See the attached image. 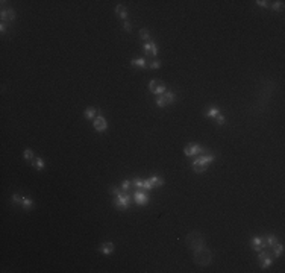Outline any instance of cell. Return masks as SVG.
<instances>
[{"instance_id":"cell-12","label":"cell","mask_w":285,"mask_h":273,"mask_svg":"<svg viewBox=\"0 0 285 273\" xmlns=\"http://www.w3.org/2000/svg\"><path fill=\"white\" fill-rule=\"evenodd\" d=\"M250 244H252V249L259 252V250L262 249V246H264V238H261V237H255V238H252Z\"/></svg>"},{"instance_id":"cell-30","label":"cell","mask_w":285,"mask_h":273,"mask_svg":"<svg viewBox=\"0 0 285 273\" xmlns=\"http://www.w3.org/2000/svg\"><path fill=\"white\" fill-rule=\"evenodd\" d=\"M131 187H132V182L131 181H123V184H121V190L123 191H129Z\"/></svg>"},{"instance_id":"cell-6","label":"cell","mask_w":285,"mask_h":273,"mask_svg":"<svg viewBox=\"0 0 285 273\" xmlns=\"http://www.w3.org/2000/svg\"><path fill=\"white\" fill-rule=\"evenodd\" d=\"M129 204H131V196L129 194H118V196H115V200H114L115 206L126 209L129 206Z\"/></svg>"},{"instance_id":"cell-23","label":"cell","mask_w":285,"mask_h":273,"mask_svg":"<svg viewBox=\"0 0 285 273\" xmlns=\"http://www.w3.org/2000/svg\"><path fill=\"white\" fill-rule=\"evenodd\" d=\"M258 258H259V262L264 261V260H267V258H272V253H270V250H259V255H258Z\"/></svg>"},{"instance_id":"cell-1","label":"cell","mask_w":285,"mask_h":273,"mask_svg":"<svg viewBox=\"0 0 285 273\" xmlns=\"http://www.w3.org/2000/svg\"><path fill=\"white\" fill-rule=\"evenodd\" d=\"M193 261L197 266H200V267H206V266H209L211 261H212V253H211V250L208 249V247L202 246L199 249H194Z\"/></svg>"},{"instance_id":"cell-3","label":"cell","mask_w":285,"mask_h":273,"mask_svg":"<svg viewBox=\"0 0 285 273\" xmlns=\"http://www.w3.org/2000/svg\"><path fill=\"white\" fill-rule=\"evenodd\" d=\"M174 93H171V91H164L162 94L158 96V99H156V105L159 106V108H164V106H167V105H170V103L174 102Z\"/></svg>"},{"instance_id":"cell-37","label":"cell","mask_w":285,"mask_h":273,"mask_svg":"<svg viewBox=\"0 0 285 273\" xmlns=\"http://www.w3.org/2000/svg\"><path fill=\"white\" fill-rule=\"evenodd\" d=\"M0 32H2V34H5V32H6V23L2 22V24H0Z\"/></svg>"},{"instance_id":"cell-26","label":"cell","mask_w":285,"mask_h":273,"mask_svg":"<svg viewBox=\"0 0 285 273\" xmlns=\"http://www.w3.org/2000/svg\"><path fill=\"white\" fill-rule=\"evenodd\" d=\"M23 196H20V194L18 193H14L12 194V202H14V204H23Z\"/></svg>"},{"instance_id":"cell-35","label":"cell","mask_w":285,"mask_h":273,"mask_svg":"<svg viewBox=\"0 0 285 273\" xmlns=\"http://www.w3.org/2000/svg\"><path fill=\"white\" fill-rule=\"evenodd\" d=\"M225 120H226V118H225V115H220V114L217 115V123H218L220 126H221L223 123H225Z\"/></svg>"},{"instance_id":"cell-14","label":"cell","mask_w":285,"mask_h":273,"mask_svg":"<svg viewBox=\"0 0 285 273\" xmlns=\"http://www.w3.org/2000/svg\"><path fill=\"white\" fill-rule=\"evenodd\" d=\"M100 252H102L103 255H109V253H112V252H114V244H112L111 241L103 243L102 247H100Z\"/></svg>"},{"instance_id":"cell-22","label":"cell","mask_w":285,"mask_h":273,"mask_svg":"<svg viewBox=\"0 0 285 273\" xmlns=\"http://www.w3.org/2000/svg\"><path fill=\"white\" fill-rule=\"evenodd\" d=\"M276 243H278V238H276L274 235H268L267 238L264 240V246H272V247H273Z\"/></svg>"},{"instance_id":"cell-20","label":"cell","mask_w":285,"mask_h":273,"mask_svg":"<svg viewBox=\"0 0 285 273\" xmlns=\"http://www.w3.org/2000/svg\"><path fill=\"white\" fill-rule=\"evenodd\" d=\"M32 164H34V167L36 169V170H43V169L46 167V162H44L41 158H35Z\"/></svg>"},{"instance_id":"cell-10","label":"cell","mask_w":285,"mask_h":273,"mask_svg":"<svg viewBox=\"0 0 285 273\" xmlns=\"http://www.w3.org/2000/svg\"><path fill=\"white\" fill-rule=\"evenodd\" d=\"M143 49H144V53L147 56H156L158 55V46L155 43H147V44H144Z\"/></svg>"},{"instance_id":"cell-29","label":"cell","mask_w":285,"mask_h":273,"mask_svg":"<svg viewBox=\"0 0 285 273\" xmlns=\"http://www.w3.org/2000/svg\"><path fill=\"white\" fill-rule=\"evenodd\" d=\"M284 8V2H273V5H272V9L274 11H281Z\"/></svg>"},{"instance_id":"cell-19","label":"cell","mask_w":285,"mask_h":273,"mask_svg":"<svg viewBox=\"0 0 285 273\" xmlns=\"http://www.w3.org/2000/svg\"><path fill=\"white\" fill-rule=\"evenodd\" d=\"M273 253L274 256L278 258V256H281L282 253H284V244H279V243H276L273 246Z\"/></svg>"},{"instance_id":"cell-9","label":"cell","mask_w":285,"mask_h":273,"mask_svg":"<svg viewBox=\"0 0 285 273\" xmlns=\"http://www.w3.org/2000/svg\"><path fill=\"white\" fill-rule=\"evenodd\" d=\"M134 199H135V204L137 205H146L149 202V196L144 191L138 190L137 193L134 194Z\"/></svg>"},{"instance_id":"cell-4","label":"cell","mask_w":285,"mask_h":273,"mask_svg":"<svg viewBox=\"0 0 285 273\" xmlns=\"http://www.w3.org/2000/svg\"><path fill=\"white\" fill-rule=\"evenodd\" d=\"M183 153H185L187 156H194V155H197V153H208V150L203 149L202 146H199V144H196V143H190V144L185 146Z\"/></svg>"},{"instance_id":"cell-7","label":"cell","mask_w":285,"mask_h":273,"mask_svg":"<svg viewBox=\"0 0 285 273\" xmlns=\"http://www.w3.org/2000/svg\"><path fill=\"white\" fill-rule=\"evenodd\" d=\"M0 17H2V22L6 23V22H12L14 18H15V12L12 8H6L5 5H3V9L0 12Z\"/></svg>"},{"instance_id":"cell-21","label":"cell","mask_w":285,"mask_h":273,"mask_svg":"<svg viewBox=\"0 0 285 273\" xmlns=\"http://www.w3.org/2000/svg\"><path fill=\"white\" fill-rule=\"evenodd\" d=\"M218 114H220V109H218L217 106H211V108L205 113V115L206 117H217Z\"/></svg>"},{"instance_id":"cell-13","label":"cell","mask_w":285,"mask_h":273,"mask_svg":"<svg viewBox=\"0 0 285 273\" xmlns=\"http://www.w3.org/2000/svg\"><path fill=\"white\" fill-rule=\"evenodd\" d=\"M131 65H134V67H138V68H147V59H144V58H138V59H132L131 61Z\"/></svg>"},{"instance_id":"cell-24","label":"cell","mask_w":285,"mask_h":273,"mask_svg":"<svg viewBox=\"0 0 285 273\" xmlns=\"http://www.w3.org/2000/svg\"><path fill=\"white\" fill-rule=\"evenodd\" d=\"M23 156H24V159H27V161H34V159H35L34 152H32L31 149H26V150H24Z\"/></svg>"},{"instance_id":"cell-31","label":"cell","mask_w":285,"mask_h":273,"mask_svg":"<svg viewBox=\"0 0 285 273\" xmlns=\"http://www.w3.org/2000/svg\"><path fill=\"white\" fill-rule=\"evenodd\" d=\"M140 36H141V40H149V38H150V34H149L147 29H141V31H140Z\"/></svg>"},{"instance_id":"cell-18","label":"cell","mask_w":285,"mask_h":273,"mask_svg":"<svg viewBox=\"0 0 285 273\" xmlns=\"http://www.w3.org/2000/svg\"><path fill=\"white\" fill-rule=\"evenodd\" d=\"M193 170L196 171V173H203V171H206V165L200 164V162H197V161L194 159L193 161Z\"/></svg>"},{"instance_id":"cell-25","label":"cell","mask_w":285,"mask_h":273,"mask_svg":"<svg viewBox=\"0 0 285 273\" xmlns=\"http://www.w3.org/2000/svg\"><path fill=\"white\" fill-rule=\"evenodd\" d=\"M23 208L24 209H31V208H32V206H34V202H32V200H31V199H27V197H24L23 199Z\"/></svg>"},{"instance_id":"cell-32","label":"cell","mask_w":285,"mask_h":273,"mask_svg":"<svg viewBox=\"0 0 285 273\" xmlns=\"http://www.w3.org/2000/svg\"><path fill=\"white\" fill-rule=\"evenodd\" d=\"M123 29H125V32H132V24L129 22H125L123 23Z\"/></svg>"},{"instance_id":"cell-16","label":"cell","mask_w":285,"mask_h":273,"mask_svg":"<svg viewBox=\"0 0 285 273\" xmlns=\"http://www.w3.org/2000/svg\"><path fill=\"white\" fill-rule=\"evenodd\" d=\"M115 14H117L120 18H123V20H125L126 17H127V9H126V6H123V5H118V6L115 8Z\"/></svg>"},{"instance_id":"cell-2","label":"cell","mask_w":285,"mask_h":273,"mask_svg":"<svg viewBox=\"0 0 285 273\" xmlns=\"http://www.w3.org/2000/svg\"><path fill=\"white\" fill-rule=\"evenodd\" d=\"M187 246L190 247V249H199V247H202V246H205V237H203V234L202 232H199V231H191L188 235H187Z\"/></svg>"},{"instance_id":"cell-17","label":"cell","mask_w":285,"mask_h":273,"mask_svg":"<svg viewBox=\"0 0 285 273\" xmlns=\"http://www.w3.org/2000/svg\"><path fill=\"white\" fill-rule=\"evenodd\" d=\"M149 181L152 184V187H162V185H164V179L159 178V176H152Z\"/></svg>"},{"instance_id":"cell-27","label":"cell","mask_w":285,"mask_h":273,"mask_svg":"<svg viewBox=\"0 0 285 273\" xmlns=\"http://www.w3.org/2000/svg\"><path fill=\"white\" fill-rule=\"evenodd\" d=\"M161 67V62L158 59H153V61H150V64H149V68H152V70H158Z\"/></svg>"},{"instance_id":"cell-34","label":"cell","mask_w":285,"mask_h":273,"mask_svg":"<svg viewBox=\"0 0 285 273\" xmlns=\"http://www.w3.org/2000/svg\"><path fill=\"white\" fill-rule=\"evenodd\" d=\"M108 191H109L111 194H114V196H118V194H121V191H120V190H118L117 187H111V188H109Z\"/></svg>"},{"instance_id":"cell-8","label":"cell","mask_w":285,"mask_h":273,"mask_svg":"<svg viewBox=\"0 0 285 273\" xmlns=\"http://www.w3.org/2000/svg\"><path fill=\"white\" fill-rule=\"evenodd\" d=\"M94 129L97 131V132H105L106 129H108V123H106V118L102 117V115H99V117H96L94 118Z\"/></svg>"},{"instance_id":"cell-28","label":"cell","mask_w":285,"mask_h":273,"mask_svg":"<svg viewBox=\"0 0 285 273\" xmlns=\"http://www.w3.org/2000/svg\"><path fill=\"white\" fill-rule=\"evenodd\" d=\"M272 262H273V258H267V260L261 261L259 262V264H261V269H267V267H270V266H272Z\"/></svg>"},{"instance_id":"cell-5","label":"cell","mask_w":285,"mask_h":273,"mask_svg":"<svg viewBox=\"0 0 285 273\" xmlns=\"http://www.w3.org/2000/svg\"><path fill=\"white\" fill-rule=\"evenodd\" d=\"M165 88H167L165 84L159 79H153L150 80V84H149V90H150L152 94H162L165 91Z\"/></svg>"},{"instance_id":"cell-15","label":"cell","mask_w":285,"mask_h":273,"mask_svg":"<svg viewBox=\"0 0 285 273\" xmlns=\"http://www.w3.org/2000/svg\"><path fill=\"white\" fill-rule=\"evenodd\" d=\"M96 114H97V109H96V108H93V106L87 108V109L83 111V115H85V118H87V120H94Z\"/></svg>"},{"instance_id":"cell-11","label":"cell","mask_w":285,"mask_h":273,"mask_svg":"<svg viewBox=\"0 0 285 273\" xmlns=\"http://www.w3.org/2000/svg\"><path fill=\"white\" fill-rule=\"evenodd\" d=\"M214 159H216V156L211 155V153H202L199 158H196V161L200 162V164H203V165H208V164H211Z\"/></svg>"},{"instance_id":"cell-36","label":"cell","mask_w":285,"mask_h":273,"mask_svg":"<svg viewBox=\"0 0 285 273\" xmlns=\"http://www.w3.org/2000/svg\"><path fill=\"white\" fill-rule=\"evenodd\" d=\"M256 3H258L259 6H264V8H267V6H268V2H265V0H258Z\"/></svg>"},{"instance_id":"cell-33","label":"cell","mask_w":285,"mask_h":273,"mask_svg":"<svg viewBox=\"0 0 285 273\" xmlns=\"http://www.w3.org/2000/svg\"><path fill=\"white\" fill-rule=\"evenodd\" d=\"M150 188H153L152 184H150V181H149V179L143 181V190H150Z\"/></svg>"}]
</instances>
